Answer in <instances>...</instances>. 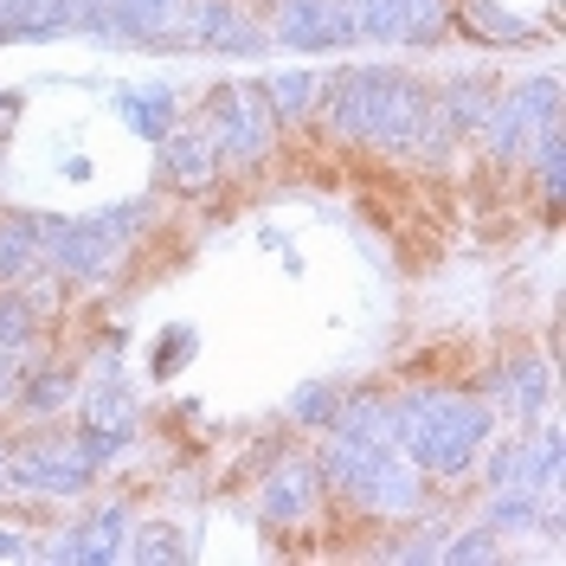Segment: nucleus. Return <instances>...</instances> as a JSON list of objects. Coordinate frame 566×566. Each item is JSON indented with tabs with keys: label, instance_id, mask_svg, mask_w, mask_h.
Here are the masks:
<instances>
[{
	"label": "nucleus",
	"instance_id": "obj_1",
	"mask_svg": "<svg viewBox=\"0 0 566 566\" xmlns=\"http://www.w3.org/2000/svg\"><path fill=\"white\" fill-rule=\"evenodd\" d=\"M283 27H290V39H296V45H328V39H348L354 20L342 13V7H296Z\"/></svg>",
	"mask_w": 566,
	"mask_h": 566
}]
</instances>
